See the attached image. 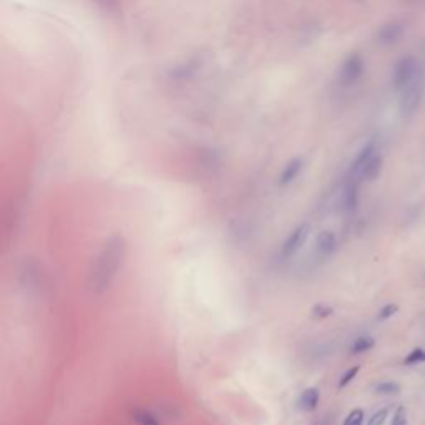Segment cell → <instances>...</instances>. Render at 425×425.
Here are the masks:
<instances>
[{
  "label": "cell",
  "mask_w": 425,
  "mask_h": 425,
  "mask_svg": "<svg viewBox=\"0 0 425 425\" xmlns=\"http://www.w3.org/2000/svg\"><path fill=\"white\" fill-rule=\"evenodd\" d=\"M128 241L121 233H115L103 243L90 269V289L97 294H103L111 288L126 261Z\"/></svg>",
  "instance_id": "obj_1"
},
{
  "label": "cell",
  "mask_w": 425,
  "mask_h": 425,
  "mask_svg": "<svg viewBox=\"0 0 425 425\" xmlns=\"http://www.w3.org/2000/svg\"><path fill=\"white\" fill-rule=\"evenodd\" d=\"M424 92H425V77H424V72H420L419 75L415 77L407 87L402 88V90L399 92V93H400V98H399L400 115H402L405 120L412 118L415 113H417L420 103H422Z\"/></svg>",
  "instance_id": "obj_2"
},
{
  "label": "cell",
  "mask_w": 425,
  "mask_h": 425,
  "mask_svg": "<svg viewBox=\"0 0 425 425\" xmlns=\"http://www.w3.org/2000/svg\"><path fill=\"white\" fill-rule=\"evenodd\" d=\"M309 233H311V224L309 223H301V224L296 226V228L286 236L283 244H281V251H279L281 258L283 259L294 258V256L301 251V248L304 246L306 241H308Z\"/></svg>",
  "instance_id": "obj_3"
},
{
  "label": "cell",
  "mask_w": 425,
  "mask_h": 425,
  "mask_svg": "<svg viewBox=\"0 0 425 425\" xmlns=\"http://www.w3.org/2000/svg\"><path fill=\"white\" fill-rule=\"evenodd\" d=\"M365 72V62L360 53L354 52L350 55L345 57V60L342 62V65L339 68V82L340 85H354L357 83L360 78H362Z\"/></svg>",
  "instance_id": "obj_4"
},
{
  "label": "cell",
  "mask_w": 425,
  "mask_h": 425,
  "mask_svg": "<svg viewBox=\"0 0 425 425\" xmlns=\"http://www.w3.org/2000/svg\"><path fill=\"white\" fill-rule=\"evenodd\" d=\"M420 72H422V68H420L419 62L415 60L414 57L400 58V60L395 63V67H394V77H392L394 88L397 92H400L402 88L407 87L409 83L412 82Z\"/></svg>",
  "instance_id": "obj_5"
},
{
  "label": "cell",
  "mask_w": 425,
  "mask_h": 425,
  "mask_svg": "<svg viewBox=\"0 0 425 425\" xmlns=\"http://www.w3.org/2000/svg\"><path fill=\"white\" fill-rule=\"evenodd\" d=\"M404 32H405V28L400 22H385L384 25H380L379 30L375 32V40H377L379 45L390 47L402 38Z\"/></svg>",
  "instance_id": "obj_6"
},
{
  "label": "cell",
  "mask_w": 425,
  "mask_h": 425,
  "mask_svg": "<svg viewBox=\"0 0 425 425\" xmlns=\"http://www.w3.org/2000/svg\"><path fill=\"white\" fill-rule=\"evenodd\" d=\"M335 249H337V238H335L334 231L330 229H324L320 231L316 238L314 243V254L318 259H327L330 258Z\"/></svg>",
  "instance_id": "obj_7"
},
{
  "label": "cell",
  "mask_w": 425,
  "mask_h": 425,
  "mask_svg": "<svg viewBox=\"0 0 425 425\" xmlns=\"http://www.w3.org/2000/svg\"><path fill=\"white\" fill-rule=\"evenodd\" d=\"M357 203H359V195H357V185H355L354 178L345 183L342 186V191H340V198H339V206L345 214H350L357 210Z\"/></svg>",
  "instance_id": "obj_8"
},
{
  "label": "cell",
  "mask_w": 425,
  "mask_h": 425,
  "mask_svg": "<svg viewBox=\"0 0 425 425\" xmlns=\"http://www.w3.org/2000/svg\"><path fill=\"white\" fill-rule=\"evenodd\" d=\"M375 141L370 140L369 143H365V145L360 148V151L355 155V158L352 160V163H350V178H354V180H359V175L360 171H362V168L365 166V163H367L370 158H372L375 155Z\"/></svg>",
  "instance_id": "obj_9"
},
{
  "label": "cell",
  "mask_w": 425,
  "mask_h": 425,
  "mask_svg": "<svg viewBox=\"0 0 425 425\" xmlns=\"http://www.w3.org/2000/svg\"><path fill=\"white\" fill-rule=\"evenodd\" d=\"M319 402H320V390L318 387H308L299 394L298 400H296V407L301 412L309 414L314 412L319 407Z\"/></svg>",
  "instance_id": "obj_10"
},
{
  "label": "cell",
  "mask_w": 425,
  "mask_h": 425,
  "mask_svg": "<svg viewBox=\"0 0 425 425\" xmlns=\"http://www.w3.org/2000/svg\"><path fill=\"white\" fill-rule=\"evenodd\" d=\"M303 166H304L303 158H293V160H289L279 175V185L281 186L293 185V183L299 178L301 171H303Z\"/></svg>",
  "instance_id": "obj_11"
},
{
  "label": "cell",
  "mask_w": 425,
  "mask_h": 425,
  "mask_svg": "<svg viewBox=\"0 0 425 425\" xmlns=\"http://www.w3.org/2000/svg\"><path fill=\"white\" fill-rule=\"evenodd\" d=\"M380 171H382V156L379 153L370 158V160L365 163V166L362 168L359 175V180H365V181H374L375 178H379Z\"/></svg>",
  "instance_id": "obj_12"
},
{
  "label": "cell",
  "mask_w": 425,
  "mask_h": 425,
  "mask_svg": "<svg viewBox=\"0 0 425 425\" xmlns=\"http://www.w3.org/2000/svg\"><path fill=\"white\" fill-rule=\"evenodd\" d=\"M374 345H375L374 337H370V335H360V337L355 339L354 344L350 345V354L352 355L364 354V352H367V350L374 349Z\"/></svg>",
  "instance_id": "obj_13"
},
{
  "label": "cell",
  "mask_w": 425,
  "mask_h": 425,
  "mask_svg": "<svg viewBox=\"0 0 425 425\" xmlns=\"http://www.w3.org/2000/svg\"><path fill=\"white\" fill-rule=\"evenodd\" d=\"M131 417L138 425H160L158 419L146 409H135L131 412Z\"/></svg>",
  "instance_id": "obj_14"
},
{
  "label": "cell",
  "mask_w": 425,
  "mask_h": 425,
  "mask_svg": "<svg viewBox=\"0 0 425 425\" xmlns=\"http://www.w3.org/2000/svg\"><path fill=\"white\" fill-rule=\"evenodd\" d=\"M375 394L379 395H392V394H399L400 392V385L397 382H392V380H385V382H380L374 387Z\"/></svg>",
  "instance_id": "obj_15"
},
{
  "label": "cell",
  "mask_w": 425,
  "mask_h": 425,
  "mask_svg": "<svg viewBox=\"0 0 425 425\" xmlns=\"http://www.w3.org/2000/svg\"><path fill=\"white\" fill-rule=\"evenodd\" d=\"M311 313H313L314 319H325V318H329V316H332L334 309L330 308V306H327V304L320 303V304H316Z\"/></svg>",
  "instance_id": "obj_16"
},
{
  "label": "cell",
  "mask_w": 425,
  "mask_h": 425,
  "mask_svg": "<svg viewBox=\"0 0 425 425\" xmlns=\"http://www.w3.org/2000/svg\"><path fill=\"white\" fill-rule=\"evenodd\" d=\"M359 370H360L359 365H354V367H350V369L345 370V372L340 375V379H339V389H344L345 385H349L350 382H352V380L355 379V375L359 374Z\"/></svg>",
  "instance_id": "obj_17"
},
{
  "label": "cell",
  "mask_w": 425,
  "mask_h": 425,
  "mask_svg": "<svg viewBox=\"0 0 425 425\" xmlns=\"http://www.w3.org/2000/svg\"><path fill=\"white\" fill-rule=\"evenodd\" d=\"M364 424V410L362 409H354L352 412L345 417L342 425H362Z\"/></svg>",
  "instance_id": "obj_18"
},
{
  "label": "cell",
  "mask_w": 425,
  "mask_h": 425,
  "mask_svg": "<svg viewBox=\"0 0 425 425\" xmlns=\"http://www.w3.org/2000/svg\"><path fill=\"white\" fill-rule=\"evenodd\" d=\"M419 362H425V350L424 349H414L404 360V364H407V365L419 364Z\"/></svg>",
  "instance_id": "obj_19"
},
{
  "label": "cell",
  "mask_w": 425,
  "mask_h": 425,
  "mask_svg": "<svg viewBox=\"0 0 425 425\" xmlns=\"http://www.w3.org/2000/svg\"><path fill=\"white\" fill-rule=\"evenodd\" d=\"M397 311H399V306H397V304H385L384 308L379 311L377 319H379V320H385V319L392 318V316L397 313Z\"/></svg>",
  "instance_id": "obj_20"
},
{
  "label": "cell",
  "mask_w": 425,
  "mask_h": 425,
  "mask_svg": "<svg viewBox=\"0 0 425 425\" xmlns=\"http://www.w3.org/2000/svg\"><path fill=\"white\" fill-rule=\"evenodd\" d=\"M387 415H389L387 409H380V410H377V412L372 415V417L369 419L367 425H384L385 419H387Z\"/></svg>",
  "instance_id": "obj_21"
},
{
  "label": "cell",
  "mask_w": 425,
  "mask_h": 425,
  "mask_svg": "<svg viewBox=\"0 0 425 425\" xmlns=\"http://www.w3.org/2000/svg\"><path fill=\"white\" fill-rule=\"evenodd\" d=\"M390 425H407V410H405V407H399L395 410Z\"/></svg>",
  "instance_id": "obj_22"
},
{
  "label": "cell",
  "mask_w": 425,
  "mask_h": 425,
  "mask_svg": "<svg viewBox=\"0 0 425 425\" xmlns=\"http://www.w3.org/2000/svg\"><path fill=\"white\" fill-rule=\"evenodd\" d=\"M410 2H414V0H410Z\"/></svg>",
  "instance_id": "obj_23"
}]
</instances>
